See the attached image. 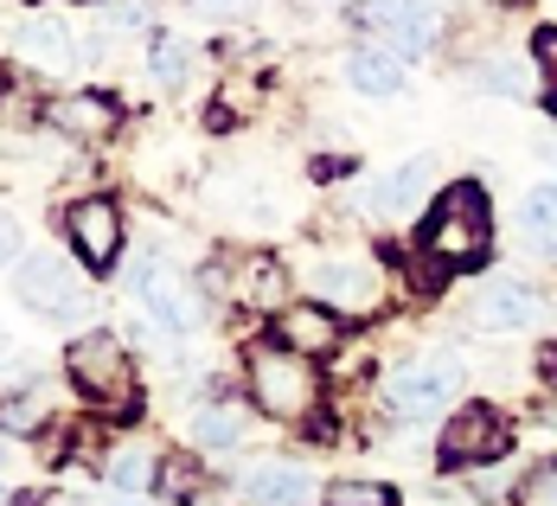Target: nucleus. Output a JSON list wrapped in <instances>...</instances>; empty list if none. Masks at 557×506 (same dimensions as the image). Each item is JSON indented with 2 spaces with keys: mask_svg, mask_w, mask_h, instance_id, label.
I'll list each match as a JSON object with an SVG mask.
<instances>
[{
  "mask_svg": "<svg viewBox=\"0 0 557 506\" xmlns=\"http://www.w3.org/2000/svg\"><path fill=\"white\" fill-rule=\"evenodd\" d=\"M417 250L436 263V270H468V263H487L494 250V206L481 193V180H455L430 199V219L417 231Z\"/></svg>",
  "mask_w": 557,
  "mask_h": 506,
  "instance_id": "1",
  "label": "nucleus"
},
{
  "mask_svg": "<svg viewBox=\"0 0 557 506\" xmlns=\"http://www.w3.org/2000/svg\"><path fill=\"white\" fill-rule=\"evenodd\" d=\"M244 385H250V404L276 423H301L321 410V372L314 359L288 353V346H257L244 359Z\"/></svg>",
  "mask_w": 557,
  "mask_h": 506,
  "instance_id": "2",
  "label": "nucleus"
},
{
  "mask_svg": "<svg viewBox=\"0 0 557 506\" xmlns=\"http://www.w3.org/2000/svg\"><path fill=\"white\" fill-rule=\"evenodd\" d=\"M64 372H71V385L90 397V404H103V410H115V417H128V410L141 404V385H135V353H128L115 334H103V328L71 340Z\"/></svg>",
  "mask_w": 557,
  "mask_h": 506,
  "instance_id": "3",
  "label": "nucleus"
},
{
  "mask_svg": "<svg viewBox=\"0 0 557 506\" xmlns=\"http://www.w3.org/2000/svg\"><path fill=\"white\" fill-rule=\"evenodd\" d=\"M13 295H20L33 314H46V321H77V314L90 308V288L77 276V263H64L52 250L13 263Z\"/></svg>",
  "mask_w": 557,
  "mask_h": 506,
  "instance_id": "4",
  "label": "nucleus"
},
{
  "mask_svg": "<svg viewBox=\"0 0 557 506\" xmlns=\"http://www.w3.org/2000/svg\"><path fill=\"white\" fill-rule=\"evenodd\" d=\"M506 417L494 404H455V417L443 423V468L448 474H474V468H494L506 461Z\"/></svg>",
  "mask_w": 557,
  "mask_h": 506,
  "instance_id": "5",
  "label": "nucleus"
},
{
  "mask_svg": "<svg viewBox=\"0 0 557 506\" xmlns=\"http://www.w3.org/2000/svg\"><path fill=\"white\" fill-rule=\"evenodd\" d=\"M455 385H461V366L455 359H410L385 379V410L404 417V423H423V417H443L455 404Z\"/></svg>",
  "mask_w": 557,
  "mask_h": 506,
  "instance_id": "6",
  "label": "nucleus"
},
{
  "mask_svg": "<svg viewBox=\"0 0 557 506\" xmlns=\"http://www.w3.org/2000/svg\"><path fill=\"white\" fill-rule=\"evenodd\" d=\"M372 33H379V46L397 58H423L436 52V39H443V13L430 7V0H372L366 13H359Z\"/></svg>",
  "mask_w": 557,
  "mask_h": 506,
  "instance_id": "7",
  "label": "nucleus"
},
{
  "mask_svg": "<svg viewBox=\"0 0 557 506\" xmlns=\"http://www.w3.org/2000/svg\"><path fill=\"white\" fill-rule=\"evenodd\" d=\"M64 237H71L77 263H90V270H115V257H122V206L103 199V193L77 199V206L64 212Z\"/></svg>",
  "mask_w": 557,
  "mask_h": 506,
  "instance_id": "8",
  "label": "nucleus"
},
{
  "mask_svg": "<svg viewBox=\"0 0 557 506\" xmlns=\"http://www.w3.org/2000/svg\"><path fill=\"white\" fill-rule=\"evenodd\" d=\"M314 301H327L334 314H372L379 301H385V282H379V263H366V257H327V263H314Z\"/></svg>",
  "mask_w": 557,
  "mask_h": 506,
  "instance_id": "9",
  "label": "nucleus"
},
{
  "mask_svg": "<svg viewBox=\"0 0 557 506\" xmlns=\"http://www.w3.org/2000/svg\"><path fill=\"white\" fill-rule=\"evenodd\" d=\"M339 334H346V321H339L327 301H288L276 314V346L314 359V366H321L327 353H339Z\"/></svg>",
  "mask_w": 557,
  "mask_h": 506,
  "instance_id": "10",
  "label": "nucleus"
},
{
  "mask_svg": "<svg viewBox=\"0 0 557 506\" xmlns=\"http://www.w3.org/2000/svg\"><path fill=\"white\" fill-rule=\"evenodd\" d=\"M532 321H539V295L519 276L481 282V295H474V328H487V334H519V328H532Z\"/></svg>",
  "mask_w": 557,
  "mask_h": 506,
  "instance_id": "11",
  "label": "nucleus"
},
{
  "mask_svg": "<svg viewBox=\"0 0 557 506\" xmlns=\"http://www.w3.org/2000/svg\"><path fill=\"white\" fill-rule=\"evenodd\" d=\"M58 135H71V141H103L115 135V122H122V103H115L110 90H71V97H58L52 110H46Z\"/></svg>",
  "mask_w": 557,
  "mask_h": 506,
  "instance_id": "12",
  "label": "nucleus"
},
{
  "mask_svg": "<svg viewBox=\"0 0 557 506\" xmlns=\"http://www.w3.org/2000/svg\"><path fill=\"white\" fill-rule=\"evenodd\" d=\"M327 488H314V474L301 461H263L250 481H244V501L250 506H321Z\"/></svg>",
  "mask_w": 557,
  "mask_h": 506,
  "instance_id": "13",
  "label": "nucleus"
},
{
  "mask_svg": "<svg viewBox=\"0 0 557 506\" xmlns=\"http://www.w3.org/2000/svg\"><path fill=\"white\" fill-rule=\"evenodd\" d=\"M237 301L263 308V314H282L288 308V270H282L276 257H263V250L237 257Z\"/></svg>",
  "mask_w": 557,
  "mask_h": 506,
  "instance_id": "14",
  "label": "nucleus"
},
{
  "mask_svg": "<svg viewBox=\"0 0 557 506\" xmlns=\"http://www.w3.org/2000/svg\"><path fill=\"white\" fill-rule=\"evenodd\" d=\"M244 436H250V404L219 397V404H199L193 410V443L199 449H237Z\"/></svg>",
  "mask_w": 557,
  "mask_h": 506,
  "instance_id": "15",
  "label": "nucleus"
},
{
  "mask_svg": "<svg viewBox=\"0 0 557 506\" xmlns=\"http://www.w3.org/2000/svg\"><path fill=\"white\" fill-rule=\"evenodd\" d=\"M346 84L359 97H397L404 90V58L385 52V46H359V52L346 58Z\"/></svg>",
  "mask_w": 557,
  "mask_h": 506,
  "instance_id": "16",
  "label": "nucleus"
},
{
  "mask_svg": "<svg viewBox=\"0 0 557 506\" xmlns=\"http://www.w3.org/2000/svg\"><path fill=\"white\" fill-rule=\"evenodd\" d=\"M154 474H161V449L154 443H115L103 461V481L122 494H154Z\"/></svg>",
  "mask_w": 557,
  "mask_h": 506,
  "instance_id": "17",
  "label": "nucleus"
},
{
  "mask_svg": "<svg viewBox=\"0 0 557 506\" xmlns=\"http://www.w3.org/2000/svg\"><path fill=\"white\" fill-rule=\"evenodd\" d=\"M13 46L33 58V64H64V58H71V26H64L58 13H26V20L13 26Z\"/></svg>",
  "mask_w": 557,
  "mask_h": 506,
  "instance_id": "18",
  "label": "nucleus"
},
{
  "mask_svg": "<svg viewBox=\"0 0 557 506\" xmlns=\"http://www.w3.org/2000/svg\"><path fill=\"white\" fill-rule=\"evenodd\" d=\"M430 186H436V161H430V155H417V161H404L397 173H385V180L372 186V199H379L385 212H410Z\"/></svg>",
  "mask_w": 557,
  "mask_h": 506,
  "instance_id": "19",
  "label": "nucleus"
},
{
  "mask_svg": "<svg viewBox=\"0 0 557 506\" xmlns=\"http://www.w3.org/2000/svg\"><path fill=\"white\" fill-rule=\"evenodd\" d=\"M46 423H52V397L39 385L0 397V436H46Z\"/></svg>",
  "mask_w": 557,
  "mask_h": 506,
  "instance_id": "20",
  "label": "nucleus"
},
{
  "mask_svg": "<svg viewBox=\"0 0 557 506\" xmlns=\"http://www.w3.org/2000/svg\"><path fill=\"white\" fill-rule=\"evenodd\" d=\"M199 481H206L199 455H161V474H154V501H168V506H199Z\"/></svg>",
  "mask_w": 557,
  "mask_h": 506,
  "instance_id": "21",
  "label": "nucleus"
},
{
  "mask_svg": "<svg viewBox=\"0 0 557 506\" xmlns=\"http://www.w3.org/2000/svg\"><path fill=\"white\" fill-rule=\"evenodd\" d=\"M519 225H525V237H532L539 250H552V257H557V180H539V186L525 193Z\"/></svg>",
  "mask_w": 557,
  "mask_h": 506,
  "instance_id": "22",
  "label": "nucleus"
},
{
  "mask_svg": "<svg viewBox=\"0 0 557 506\" xmlns=\"http://www.w3.org/2000/svg\"><path fill=\"white\" fill-rule=\"evenodd\" d=\"M148 71H154V84H161V90H180V84H186V71H193V46H186V39H154Z\"/></svg>",
  "mask_w": 557,
  "mask_h": 506,
  "instance_id": "23",
  "label": "nucleus"
},
{
  "mask_svg": "<svg viewBox=\"0 0 557 506\" xmlns=\"http://www.w3.org/2000/svg\"><path fill=\"white\" fill-rule=\"evenodd\" d=\"M321 506H397V488H385V481H334L321 494Z\"/></svg>",
  "mask_w": 557,
  "mask_h": 506,
  "instance_id": "24",
  "label": "nucleus"
},
{
  "mask_svg": "<svg viewBox=\"0 0 557 506\" xmlns=\"http://www.w3.org/2000/svg\"><path fill=\"white\" fill-rule=\"evenodd\" d=\"M532 71H539V84H545V103L557 110V26H545V33L532 39Z\"/></svg>",
  "mask_w": 557,
  "mask_h": 506,
  "instance_id": "25",
  "label": "nucleus"
},
{
  "mask_svg": "<svg viewBox=\"0 0 557 506\" xmlns=\"http://www.w3.org/2000/svg\"><path fill=\"white\" fill-rule=\"evenodd\" d=\"M519 506H557V461H545L539 474H525V488H519Z\"/></svg>",
  "mask_w": 557,
  "mask_h": 506,
  "instance_id": "26",
  "label": "nucleus"
},
{
  "mask_svg": "<svg viewBox=\"0 0 557 506\" xmlns=\"http://www.w3.org/2000/svg\"><path fill=\"white\" fill-rule=\"evenodd\" d=\"M20 244H26V231L13 212H0V263H20Z\"/></svg>",
  "mask_w": 557,
  "mask_h": 506,
  "instance_id": "27",
  "label": "nucleus"
},
{
  "mask_svg": "<svg viewBox=\"0 0 557 506\" xmlns=\"http://www.w3.org/2000/svg\"><path fill=\"white\" fill-rule=\"evenodd\" d=\"M539 372H545V385H557V340L552 346H539Z\"/></svg>",
  "mask_w": 557,
  "mask_h": 506,
  "instance_id": "28",
  "label": "nucleus"
},
{
  "mask_svg": "<svg viewBox=\"0 0 557 506\" xmlns=\"http://www.w3.org/2000/svg\"><path fill=\"white\" fill-rule=\"evenodd\" d=\"M115 506H148V501H135V494H128V501H115Z\"/></svg>",
  "mask_w": 557,
  "mask_h": 506,
  "instance_id": "29",
  "label": "nucleus"
},
{
  "mask_svg": "<svg viewBox=\"0 0 557 506\" xmlns=\"http://www.w3.org/2000/svg\"><path fill=\"white\" fill-rule=\"evenodd\" d=\"M500 7H525V0H500Z\"/></svg>",
  "mask_w": 557,
  "mask_h": 506,
  "instance_id": "30",
  "label": "nucleus"
},
{
  "mask_svg": "<svg viewBox=\"0 0 557 506\" xmlns=\"http://www.w3.org/2000/svg\"><path fill=\"white\" fill-rule=\"evenodd\" d=\"M0 506H7V488H0Z\"/></svg>",
  "mask_w": 557,
  "mask_h": 506,
  "instance_id": "31",
  "label": "nucleus"
},
{
  "mask_svg": "<svg viewBox=\"0 0 557 506\" xmlns=\"http://www.w3.org/2000/svg\"><path fill=\"white\" fill-rule=\"evenodd\" d=\"M552 430H557V410H552Z\"/></svg>",
  "mask_w": 557,
  "mask_h": 506,
  "instance_id": "32",
  "label": "nucleus"
}]
</instances>
